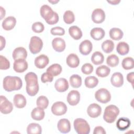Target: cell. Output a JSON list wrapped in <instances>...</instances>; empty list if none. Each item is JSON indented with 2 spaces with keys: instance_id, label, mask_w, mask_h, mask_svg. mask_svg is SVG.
<instances>
[{
  "instance_id": "1",
  "label": "cell",
  "mask_w": 134,
  "mask_h": 134,
  "mask_svg": "<svg viewBox=\"0 0 134 134\" xmlns=\"http://www.w3.org/2000/svg\"><path fill=\"white\" fill-rule=\"evenodd\" d=\"M25 80L26 82V92L31 96L36 95L39 91V84L38 77L36 73L30 72L25 76Z\"/></svg>"
},
{
  "instance_id": "2",
  "label": "cell",
  "mask_w": 134,
  "mask_h": 134,
  "mask_svg": "<svg viewBox=\"0 0 134 134\" xmlns=\"http://www.w3.org/2000/svg\"><path fill=\"white\" fill-rule=\"evenodd\" d=\"M3 88L7 92L19 90L23 86L21 79L18 76H7L3 80Z\"/></svg>"
},
{
  "instance_id": "3",
  "label": "cell",
  "mask_w": 134,
  "mask_h": 134,
  "mask_svg": "<svg viewBox=\"0 0 134 134\" xmlns=\"http://www.w3.org/2000/svg\"><path fill=\"white\" fill-rule=\"evenodd\" d=\"M119 114V108L114 105H110L105 109L103 119L107 123H113L115 121Z\"/></svg>"
},
{
  "instance_id": "4",
  "label": "cell",
  "mask_w": 134,
  "mask_h": 134,
  "mask_svg": "<svg viewBox=\"0 0 134 134\" xmlns=\"http://www.w3.org/2000/svg\"><path fill=\"white\" fill-rule=\"evenodd\" d=\"M73 125L75 131L79 134H88L90 132L89 124L84 119L80 118L75 119Z\"/></svg>"
},
{
  "instance_id": "5",
  "label": "cell",
  "mask_w": 134,
  "mask_h": 134,
  "mask_svg": "<svg viewBox=\"0 0 134 134\" xmlns=\"http://www.w3.org/2000/svg\"><path fill=\"white\" fill-rule=\"evenodd\" d=\"M43 46V42L40 38L37 36H32L30 38L29 48L32 54L39 53Z\"/></svg>"
},
{
  "instance_id": "6",
  "label": "cell",
  "mask_w": 134,
  "mask_h": 134,
  "mask_svg": "<svg viewBox=\"0 0 134 134\" xmlns=\"http://www.w3.org/2000/svg\"><path fill=\"white\" fill-rule=\"evenodd\" d=\"M95 97L98 102L105 104L110 100L111 94L107 89L102 88L95 92Z\"/></svg>"
},
{
  "instance_id": "7",
  "label": "cell",
  "mask_w": 134,
  "mask_h": 134,
  "mask_svg": "<svg viewBox=\"0 0 134 134\" xmlns=\"http://www.w3.org/2000/svg\"><path fill=\"white\" fill-rule=\"evenodd\" d=\"M67 106L62 102H56L53 104L51 107L52 113L56 116H61L66 113Z\"/></svg>"
},
{
  "instance_id": "8",
  "label": "cell",
  "mask_w": 134,
  "mask_h": 134,
  "mask_svg": "<svg viewBox=\"0 0 134 134\" xmlns=\"http://www.w3.org/2000/svg\"><path fill=\"white\" fill-rule=\"evenodd\" d=\"M13 109V105L7 98L3 95L1 96L0 111L3 114H8L12 112Z\"/></svg>"
},
{
  "instance_id": "9",
  "label": "cell",
  "mask_w": 134,
  "mask_h": 134,
  "mask_svg": "<svg viewBox=\"0 0 134 134\" xmlns=\"http://www.w3.org/2000/svg\"><path fill=\"white\" fill-rule=\"evenodd\" d=\"M40 13L41 17L48 23L53 17L55 12L48 5H43L40 7Z\"/></svg>"
},
{
  "instance_id": "10",
  "label": "cell",
  "mask_w": 134,
  "mask_h": 134,
  "mask_svg": "<svg viewBox=\"0 0 134 134\" xmlns=\"http://www.w3.org/2000/svg\"><path fill=\"white\" fill-rule=\"evenodd\" d=\"M102 113L101 107L96 103H93L90 104L87 109V113L88 116L93 118L98 117Z\"/></svg>"
},
{
  "instance_id": "11",
  "label": "cell",
  "mask_w": 134,
  "mask_h": 134,
  "mask_svg": "<svg viewBox=\"0 0 134 134\" xmlns=\"http://www.w3.org/2000/svg\"><path fill=\"white\" fill-rule=\"evenodd\" d=\"M105 19V13L104 11L100 8L95 9L92 14V19L94 23L100 24L103 23Z\"/></svg>"
},
{
  "instance_id": "12",
  "label": "cell",
  "mask_w": 134,
  "mask_h": 134,
  "mask_svg": "<svg viewBox=\"0 0 134 134\" xmlns=\"http://www.w3.org/2000/svg\"><path fill=\"white\" fill-rule=\"evenodd\" d=\"M66 99L70 105L75 106L80 102V94L76 90H72L68 93Z\"/></svg>"
},
{
  "instance_id": "13",
  "label": "cell",
  "mask_w": 134,
  "mask_h": 134,
  "mask_svg": "<svg viewBox=\"0 0 134 134\" xmlns=\"http://www.w3.org/2000/svg\"><path fill=\"white\" fill-rule=\"evenodd\" d=\"M13 69L18 73H23L28 69V63L25 59H18L15 60Z\"/></svg>"
},
{
  "instance_id": "14",
  "label": "cell",
  "mask_w": 134,
  "mask_h": 134,
  "mask_svg": "<svg viewBox=\"0 0 134 134\" xmlns=\"http://www.w3.org/2000/svg\"><path fill=\"white\" fill-rule=\"evenodd\" d=\"M93 49V45L89 40H85L81 42L79 46V51L80 53L84 55H88L91 53Z\"/></svg>"
},
{
  "instance_id": "15",
  "label": "cell",
  "mask_w": 134,
  "mask_h": 134,
  "mask_svg": "<svg viewBox=\"0 0 134 134\" xmlns=\"http://www.w3.org/2000/svg\"><path fill=\"white\" fill-rule=\"evenodd\" d=\"M52 46L53 48L57 52H61L65 49V42L64 39L61 38H55L52 40Z\"/></svg>"
},
{
  "instance_id": "16",
  "label": "cell",
  "mask_w": 134,
  "mask_h": 134,
  "mask_svg": "<svg viewBox=\"0 0 134 134\" xmlns=\"http://www.w3.org/2000/svg\"><path fill=\"white\" fill-rule=\"evenodd\" d=\"M57 127L59 131L62 133H68L71 130V124L70 121L65 118L61 119L58 122Z\"/></svg>"
},
{
  "instance_id": "17",
  "label": "cell",
  "mask_w": 134,
  "mask_h": 134,
  "mask_svg": "<svg viewBox=\"0 0 134 134\" xmlns=\"http://www.w3.org/2000/svg\"><path fill=\"white\" fill-rule=\"evenodd\" d=\"M55 90L59 92H64L69 88V83L65 78L61 77L56 80L54 84Z\"/></svg>"
},
{
  "instance_id": "18",
  "label": "cell",
  "mask_w": 134,
  "mask_h": 134,
  "mask_svg": "<svg viewBox=\"0 0 134 134\" xmlns=\"http://www.w3.org/2000/svg\"><path fill=\"white\" fill-rule=\"evenodd\" d=\"M49 62V58L44 54H41L37 57L34 61L35 66L39 69L44 68L48 64Z\"/></svg>"
},
{
  "instance_id": "19",
  "label": "cell",
  "mask_w": 134,
  "mask_h": 134,
  "mask_svg": "<svg viewBox=\"0 0 134 134\" xmlns=\"http://www.w3.org/2000/svg\"><path fill=\"white\" fill-rule=\"evenodd\" d=\"M111 84L116 87H121L124 84V77L120 72H115L113 74L110 79Z\"/></svg>"
},
{
  "instance_id": "20",
  "label": "cell",
  "mask_w": 134,
  "mask_h": 134,
  "mask_svg": "<svg viewBox=\"0 0 134 134\" xmlns=\"http://www.w3.org/2000/svg\"><path fill=\"white\" fill-rule=\"evenodd\" d=\"M12 55L14 60L18 59H25L27 57V52L24 48L19 47L14 49Z\"/></svg>"
},
{
  "instance_id": "21",
  "label": "cell",
  "mask_w": 134,
  "mask_h": 134,
  "mask_svg": "<svg viewBox=\"0 0 134 134\" xmlns=\"http://www.w3.org/2000/svg\"><path fill=\"white\" fill-rule=\"evenodd\" d=\"M16 19L13 16L6 17L2 22V27L5 30H10L13 29L16 25Z\"/></svg>"
},
{
  "instance_id": "22",
  "label": "cell",
  "mask_w": 134,
  "mask_h": 134,
  "mask_svg": "<svg viewBox=\"0 0 134 134\" xmlns=\"http://www.w3.org/2000/svg\"><path fill=\"white\" fill-rule=\"evenodd\" d=\"M66 64L72 68H75L78 66L80 64V59L78 56L74 53L70 54L66 59Z\"/></svg>"
},
{
  "instance_id": "23",
  "label": "cell",
  "mask_w": 134,
  "mask_h": 134,
  "mask_svg": "<svg viewBox=\"0 0 134 134\" xmlns=\"http://www.w3.org/2000/svg\"><path fill=\"white\" fill-rule=\"evenodd\" d=\"M91 37L96 40H99L102 39L105 35L104 30L99 27H95L93 28L90 32Z\"/></svg>"
},
{
  "instance_id": "24",
  "label": "cell",
  "mask_w": 134,
  "mask_h": 134,
  "mask_svg": "<svg viewBox=\"0 0 134 134\" xmlns=\"http://www.w3.org/2000/svg\"><path fill=\"white\" fill-rule=\"evenodd\" d=\"M15 106L18 108H24L26 105V99L25 97L20 94H16L13 98Z\"/></svg>"
},
{
  "instance_id": "25",
  "label": "cell",
  "mask_w": 134,
  "mask_h": 134,
  "mask_svg": "<svg viewBox=\"0 0 134 134\" xmlns=\"http://www.w3.org/2000/svg\"><path fill=\"white\" fill-rule=\"evenodd\" d=\"M130 124V121L128 118L121 117L118 119L116 126L120 131H124L129 127Z\"/></svg>"
},
{
  "instance_id": "26",
  "label": "cell",
  "mask_w": 134,
  "mask_h": 134,
  "mask_svg": "<svg viewBox=\"0 0 134 134\" xmlns=\"http://www.w3.org/2000/svg\"><path fill=\"white\" fill-rule=\"evenodd\" d=\"M44 115L45 113L44 110L38 107L34 108L31 113V116L32 118L38 121L43 119Z\"/></svg>"
},
{
  "instance_id": "27",
  "label": "cell",
  "mask_w": 134,
  "mask_h": 134,
  "mask_svg": "<svg viewBox=\"0 0 134 134\" xmlns=\"http://www.w3.org/2000/svg\"><path fill=\"white\" fill-rule=\"evenodd\" d=\"M70 35L75 40H79L82 37L83 34L81 29L76 26H71L69 29Z\"/></svg>"
},
{
  "instance_id": "28",
  "label": "cell",
  "mask_w": 134,
  "mask_h": 134,
  "mask_svg": "<svg viewBox=\"0 0 134 134\" xmlns=\"http://www.w3.org/2000/svg\"><path fill=\"white\" fill-rule=\"evenodd\" d=\"M117 52L121 55L127 54L129 51V46L128 44L124 41L119 42L116 47Z\"/></svg>"
},
{
  "instance_id": "29",
  "label": "cell",
  "mask_w": 134,
  "mask_h": 134,
  "mask_svg": "<svg viewBox=\"0 0 134 134\" xmlns=\"http://www.w3.org/2000/svg\"><path fill=\"white\" fill-rule=\"evenodd\" d=\"M27 132L28 134H40L42 132V128L38 124L31 123L27 126Z\"/></svg>"
},
{
  "instance_id": "30",
  "label": "cell",
  "mask_w": 134,
  "mask_h": 134,
  "mask_svg": "<svg viewBox=\"0 0 134 134\" xmlns=\"http://www.w3.org/2000/svg\"><path fill=\"white\" fill-rule=\"evenodd\" d=\"M110 37L115 40H119L121 39L124 35L122 31L118 28H112L109 30Z\"/></svg>"
},
{
  "instance_id": "31",
  "label": "cell",
  "mask_w": 134,
  "mask_h": 134,
  "mask_svg": "<svg viewBox=\"0 0 134 134\" xmlns=\"http://www.w3.org/2000/svg\"><path fill=\"white\" fill-rule=\"evenodd\" d=\"M62 70V66L60 64L54 63L47 68V72L51 74L53 76H56L61 73Z\"/></svg>"
},
{
  "instance_id": "32",
  "label": "cell",
  "mask_w": 134,
  "mask_h": 134,
  "mask_svg": "<svg viewBox=\"0 0 134 134\" xmlns=\"http://www.w3.org/2000/svg\"><path fill=\"white\" fill-rule=\"evenodd\" d=\"M104 57L102 53L99 51L94 52L91 56V61L95 65H99L103 63Z\"/></svg>"
},
{
  "instance_id": "33",
  "label": "cell",
  "mask_w": 134,
  "mask_h": 134,
  "mask_svg": "<svg viewBox=\"0 0 134 134\" xmlns=\"http://www.w3.org/2000/svg\"><path fill=\"white\" fill-rule=\"evenodd\" d=\"M110 72V68L105 65H103L97 67L96 70V74L102 77H104L107 76Z\"/></svg>"
},
{
  "instance_id": "34",
  "label": "cell",
  "mask_w": 134,
  "mask_h": 134,
  "mask_svg": "<svg viewBox=\"0 0 134 134\" xmlns=\"http://www.w3.org/2000/svg\"><path fill=\"white\" fill-rule=\"evenodd\" d=\"M98 83V80L94 76H89L85 78L84 84L86 87L93 88L96 87Z\"/></svg>"
},
{
  "instance_id": "35",
  "label": "cell",
  "mask_w": 134,
  "mask_h": 134,
  "mask_svg": "<svg viewBox=\"0 0 134 134\" xmlns=\"http://www.w3.org/2000/svg\"><path fill=\"white\" fill-rule=\"evenodd\" d=\"M70 83L72 87L78 88L81 86L82 78L78 74H73L70 77Z\"/></svg>"
},
{
  "instance_id": "36",
  "label": "cell",
  "mask_w": 134,
  "mask_h": 134,
  "mask_svg": "<svg viewBox=\"0 0 134 134\" xmlns=\"http://www.w3.org/2000/svg\"><path fill=\"white\" fill-rule=\"evenodd\" d=\"M114 48V43L111 40H106L102 44V49L106 53H110Z\"/></svg>"
},
{
  "instance_id": "37",
  "label": "cell",
  "mask_w": 134,
  "mask_h": 134,
  "mask_svg": "<svg viewBox=\"0 0 134 134\" xmlns=\"http://www.w3.org/2000/svg\"><path fill=\"white\" fill-rule=\"evenodd\" d=\"M36 104L37 107L44 109L47 108L49 105V100L44 96H40L37 99Z\"/></svg>"
},
{
  "instance_id": "38",
  "label": "cell",
  "mask_w": 134,
  "mask_h": 134,
  "mask_svg": "<svg viewBox=\"0 0 134 134\" xmlns=\"http://www.w3.org/2000/svg\"><path fill=\"white\" fill-rule=\"evenodd\" d=\"M122 67L125 70L132 69L134 67V61L132 57H126L124 58L121 63Z\"/></svg>"
},
{
  "instance_id": "39",
  "label": "cell",
  "mask_w": 134,
  "mask_h": 134,
  "mask_svg": "<svg viewBox=\"0 0 134 134\" xmlns=\"http://www.w3.org/2000/svg\"><path fill=\"white\" fill-rule=\"evenodd\" d=\"M119 62V58L115 54H111L107 57L106 63L110 67H115L117 66Z\"/></svg>"
},
{
  "instance_id": "40",
  "label": "cell",
  "mask_w": 134,
  "mask_h": 134,
  "mask_svg": "<svg viewBox=\"0 0 134 134\" xmlns=\"http://www.w3.org/2000/svg\"><path fill=\"white\" fill-rule=\"evenodd\" d=\"M63 20L67 24H71L75 20L74 13L71 10H66L63 15Z\"/></svg>"
},
{
  "instance_id": "41",
  "label": "cell",
  "mask_w": 134,
  "mask_h": 134,
  "mask_svg": "<svg viewBox=\"0 0 134 134\" xmlns=\"http://www.w3.org/2000/svg\"><path fill=\"white\" fill-rule=\"evenodd\" d=\"M10 67L9 61L2 55H0V69L7 70Z\"/></svg>"
},
{
  "instance_id": "42",
  "label": "cell",
  "mask_w": 134,
  "mask_h": 134,
  "mask_svg": "<svg viewBox=\"0 0 134 134\" xmlns=\"http://www.w3.org/2000/svg\"><path fill=\"white\" fill-rule=\"evenodd\" d=\"M43 24L39 21L34 23L32 25V30L36 33H40L44 30Z\"/></svg>"
},
{
  "instance_id": "43",
  "label": "cell",
  "mask_w": 134,
  "mask_h": 134,
  "mask_svg": "<svg viewBox=\"0 0 134 134\" xmlns=\"http://www.w3.org/2000/svg\"><path fill=\"white\" fill-rule=\"evenodd\" d=\"M93 66L91 64L88 63H85L82 65L81 68V71L82 73L86 75L90 74L93 72Z\"/></svg>"
},
{
  "instance_id": "44",
  "label": "cell",
  "mask_w": 134,
  "mask_h": 134,
  "mask_svg": "<svg viewBox=\"0 0 134 134\" xmlns=\"http://www.w3.org/2000/svg\"><path fill=\"white\" fill-rule=\"evenodd\" d=\"M50 32H51V34L53 35L62 36V35H64L65 34L64 29L63 28L59 26L52 28Z\"/></svg>"
},
{
  "instance_id": "45",
  "label": "cell",
  "mask_w": 134,
  "mask_h": 134,
  "mask_svg": "<svg viewBox=\"0 0 134 134\" xmlns=\"http://www.w3.org/2000/svg\"><path fill=\"white\" fill-rule=\"evenodd\" d=\"M53 80V76L48 72L43 73L41 76V81L42 83H46L47 82H51Z\"/></svg>"
},
{
  "instance_id": "46",
  "label": "cell",
  "mask_w": 134,
  "mask_h": 134,
  "mask_svg": "<svg viewBox=\"0 0 134 134\" xmlns=\"http://www.w3.org/2000/svg\"><path fill=\"white\" fill-rule=\"evenodd\" d=\"M93 133L94 134H105L106 131L103 127L101 126H97L94 128Z\"/></svg>"
},
{
  "instance_id": "47",
  "label": "cell",
  "mask_w": 134,
  "mask_h": 134,
  "mask_svg": "<svg viewBox=\"0 0 134 134\" xmlns=\"http://www.w3.org/2000/svg\"><path fill=\"white\" fill-rule=\"evenodd\" d=\"M127 81L131 83L132 85L133 84V72L129 73L127 75Z\"/></svg>"
},
{
  "instance_id": "48",
  "label": "cell",
  "mask_w": 134,
  "mask_h": 134,
  "mask_svg": "<svg viewBox=\"0 0 134 134\" xmlns=\"http://www.w3.org/2000/svg\"><path fill=\"white\" fill-rule=\"evenodd\" d=\"M0 39H1V49L0 50H2L5 46V43H6V41L5 38L2 36H0Z\"/></svg>"
},
{
  "instance_id": "49",
  "label": "cell",
  "mask_w": 134,
  "mask_h": 134,
  "mask_svg": "<svg viewBox=\"0 0 134 134\" xmlns=\"http://www.w3.org/2000/svg\"><path fill=\"white\" fill-rule=\"evenodd\" d=\"M0 9H1V19H2L3 18L5 15V10L2 6H0Z\"/></svg>"
},
{
  "instance_id": "50",
  "label": "cell",
  "mask_w": 134,
  "mask_h": 134,
  "mask_svg": "<svg viewBox=\"0 0 134 134\" xmlns=\"http://www.w3.org/2000/svg\"><path fill=\"white\" fill-rule=\"evenodd\" d=\"M120 0H115V1H107V2L112 5H117L120 3Z\"/></svg>"
},
{
  "instance_id": "51",
  "label": "cell",
  "mask_w": 134,
  "mask_h": 134,
  "mask_svg": "<svg viewBox=\"0 0 134 134\" xmlns=\"http://www.w3.org/2000/svg\"><path fill=\"white\" fill-rule=\"evenodd\" d=\"M48 1H49V2H50V3H51L53 4H54L57 3H58V2H59V0H57V1H50V0H49Z\"/></svg>"
}]
</instances>
